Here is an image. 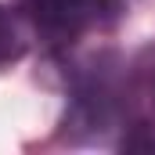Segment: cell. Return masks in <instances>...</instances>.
<instances>
[{"instance_id":"cell-3","label":"cell","mask_w":155,"mask_h":155,"mask_svg":"<svg viewBox=\"0 0 155 155\" xmlns=\"http://www.w3.org/2000/svg\"><path fill=\"white\" fill-rule=\"evenodd\" d=\"M134 130H137L134 137H123V148H126V152H134V148H148V152H152L155 148V134L148 126H134Z\"/></svg>"},{"instance_id":"cell-4","label":"cell","mask_w":155,"mask_h":155,"mask_svg":"<svg viewBox=\"0 0 155 155\" xmlns=\"http://www.w3.org/2000/svg\"><path fill=\"white\" fill-rule=\"evenodd\" d=\"M152 94H155V83H152Z\"/></svg>"},{"instance_id":"cell-2","label":"cell","mask_w":155,"mask_h":155,"mask_svg":"<svg viewBox=\"0 0 155 155\" xmlns=\"http://www.w3.org/2000/svg\"><path fill=\"white\" fill-rule=\"evenodd\" d=\"M22 54H25V40L18 33V22H15L11 11L0 7V69L11 65V61H18Z\"/></svg>"},{"instance_id":"cell-1","label":"cell","mask_w":155,"mask_h":155,"mask_svg":"<svg viewBox=\"0 0 155 155\" xmlns=\"http://www.w3.org/2000/svg\"><path fill=\"white\" fill-rule=\"evenodd\" d=\"M15 11L47 43H72L90 29L112 25L123 0H11Z\"/></svg>"}]
</instances>
